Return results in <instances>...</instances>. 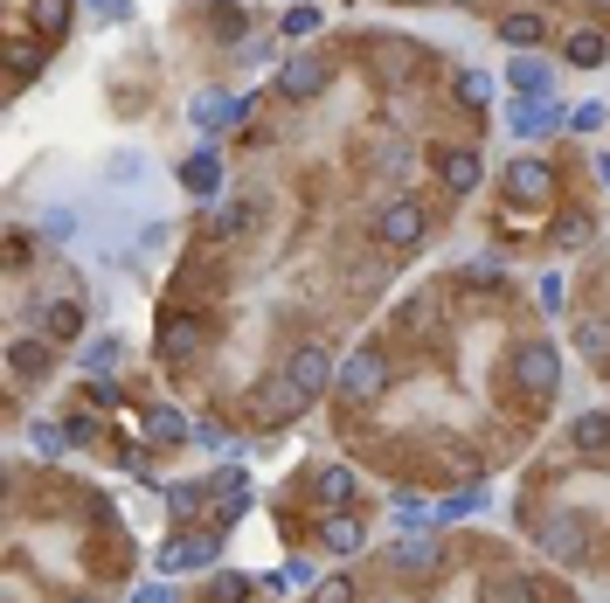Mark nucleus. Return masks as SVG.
I'll return each instance as SVG.
<instances>
[{
    "label": "nucleus",
    "instance_id": "nucleus-1",
    "mask_svg": "<svg viewBox=\"0 0 610 603\" xmlns=\"http://www.w3.org/2000/svg\"><path fill=\"white\" fill-rule=\"evenodd\" d=\"M507 375H514V388H520L527 403H548L555 388H562V347H555L548 333L520 340V347H514V361H507Z\"/></svg>",
    "mask_w": 610,
    "mask_h": 603
},
{
    "label": "nucleus",
    "instance_id": "nucleus-2",
    "mask_svg": "<svg viewBox=\"0 0 610 603\" xmlns=\"http://www.w3.org/2000/svg\"><path fill=\"white\" fill-rule=\"evenodd\" d=\"M535 541H541L548 562H569V569L590 562V520L569 513V507H562V513H541V520H535Z\"/></svg>",
    "mask_w": 610,
    "mask_h": 603
},
{
    "label": "nucleus",
    "instance_id": "nucleus-3",
    "mask_svg": "<svg viewBox=\"0 0 610 603\" xmlns=\"http://www.w3.org/2000/svg\"><path fill=\"white\" fill-rule=\"evenodd\" d=\"M285 375L299 382L306 396H327V388H340V361H333V347H327V340H306V347L285 361Z\"/></svg>",
    "mask_w": 610,
    "mask_h": 603
},
{
    "label": "nucleus",
    "instance_id": "nucleus-4",
    "mask_svg": "<svg viewBox=\"0 0 610 603\" xmlns=\"http://www.w3.org/2000/svg\"><path fill=\"white\" fill-rule=\"evenodd\" d=\"M499 188H507L514 208H548V195H555V167H548V160H514L507 174H499Z\"/></svg>",
    "mask_w": 610,
    "mask_h": 603
},
{
    "label": "nucleus",
    "instance_id": "nucleus-5",
    "mask_svg": "<svg viewBox=\"0 0 610 603\" xmlns=\"http://www.w3.org/2000/svg\"><path fill=\"white\" fill-rule=\"evenodd\" d=\"M423 222H431V216H423V201H389L382 208V216H375V243H389V250H416L423 243Z\"/></svg>",
    "mask_w": 610,
    "mask_h": 603
},
{
    "label": "nucleus",
    "instance_id": "nucleus-6",
    "mask_svg": "<svg viewBox=\"0 0 610 603\" xmlns=\"http://www.w3.org/2000/svg\"><path fill=\"white\" fill-rule=\"evenodd\" d=\"M382 388H389V361L375 347L354 354V361H340V396H348V403H375Z\"/></svg>",
    "mask_w": 610,
    "mask_h": 603
},
{
    "label": "nucleus",
    "instance_id": "nucleus-7",
    "mask_svg": "<svg viewBox=\"0 0 610 603\" xmlns=\"http://www.w3.org/2000/svg\"><path fill=\"white\" fill-rule=\"evenodd\" d=\"M216 534H208V528H180L167 548H161V575H180V569H208V562H216Z\"/></svg>",
    "mask_w": 610,
    "mask_h": 603
},
{
    "label": "nucleus",
    "instance_id": "nucleus-8",
    "mask_svg": "<svg viewBox=\"0 0 610 603\" xmlns=\"http://www.w3.org/2000/svg\"><path fill=\"white\" fill-rule=\"evenodd\" d=\"M320 91H327V56H291L278 70V97L306 104V97H320Z\"/></svg>",
    "mask_w": 610,
    "mask_h": 603
},
{
    "label": "nucleus",
    "instance_id": "nucleus-9",
    "mask_svg": "<svg viewBox=\"0 0 610 603\" xmlns=\"http://www.w3.org/2000/svg\"><path fill=\"white\" fill-rule=\"evenodd\" d=\"M507 125H514L520 139H548L555 125H562V104H555V97H520L514 112H507Z\"/></svg>",
    "mask_w": 610,
    "mask_h": 603
},
{
    "label": "nucleus",
    "instance_id": "nucleus-10",
    "mask_svg": "<svg viewBox=\"0 0 610 603\" xmlns=\"http://www.w3.org/2000/svg\"><path fill=\"white\" fill-rule=\"evenodd\" d=\"M223 180H229V174H223V153H216V146H201V153H188V160H180V188L201 195V201L223 195Z\"/></svg>",
    "mask_w": 610,
    "mask_h": 603
},
{
    "label": "nucleus",
    "instance_id": "nucleus-11",
    "mask_svg": "<svg viewBox=\"0 0 610 603\" xmlns=\"http://www.w3.org/2000/svg\"><path fill=\"white\" fill-rule=\"evenodd\" d=\"M306 403H312V396H306V388L291 382V375H285V382H263V388H257V416H263V424H291V416H299Z\"/></svg>",
    "mask_w": 610,
    "mask_h": 603
},
{
    "label": "nucleus",
    "instance_id": "nucleus-12",
    "mask_svg": "<svg viewBox=\"0 0 610 603\" xmlns=\"http://www.w3.org/2000/svg\"><path fill=\"white\" fill-rule=\"evenodd\" d=\"M320 548H327V555H361V548H368V528L354 520V507L348 513H320Z\"/></svg>",
    "mask_w": 610,
    "mask_h": 603
},
{
    "label": "nucleus",
    "instance_id": "nucleus-13",
    "mask_svg": "<svg viewBox=\"0 0 610 603\" xmlns=\"http://www.w3.org/2000/svg\"><path fill=\"white\" fill-rule=\"evenodd\" d=\"M244 112H250V104H244V97H229V91H201L188 118L201 125V133H229V125H236V118H244Z\"/></svg>",
    "mask_w": 610,
    "mask_h": 603
},
{
    "label": "nucleus",
    "instance_id": "nucleus-14",
    "mask_svg": "<svg viewBox=\"0 0 610 603\" xmlns=\"http://www.w3.org/2000/svg\"><path fill=\"white\" fill-rule=\"evenodd\" d=\"M479 167H486V160H479L472 146H444V153H437V174H444L451 195H472V188H479Z\"/></svg>",
    "mask_w": 610,
    "mask_h": 603
},
{
    "label": "nucleus",
    "instance_id": "nucleus-15",
    "mask_svg": "<svg viewBox=\"0 0 610 603\" xmlns=\"http://www.w3.org/2000/svg\"><path fill=\"white\" fill-rule=\"evenodd\" d=\"M312 492H320V513H348V507H354V471H348V465H320Z\"/></svg>",
    "mask_w": 610,
    "mask_h": 603
},
{
    "label": "nucleus",
    "instance_id": "nucleus-16",
    "mask_svg": "<svg viewBox=\"0 0 610 603\" xmlns=\"http://www.w3.org/2000/svg\"><path fill=\"white\" fill-rule=\"evenodd\" d=\"M42 368H49V340L14 333V340H8V375H14V382H35Z\"/></svg>",
    "mask_w": 610,
    "mask_h": 603
},
{
    "label": "nucleus",
    "instance_id": "nucleus-17",
    "mask_svg": "<svg viewBox=\"0 0 610 603\" xmlns=\"http://www.w3.org/2000/svg\"><path fill=\"white\" fill-rule=\"evenodd\" d=\"M569 444H576L582 458H603V451H610V409L576 416V424H569Z\"/></svg>",
    "mask_w": 610,
    "mask_h": 603
},
{
    "label": "nucleus",
    "instance_id": "nucleus-18",
    "mask_svg": "<svg viewBox=\"0 0 610 603\" xmlns=\"http://www.w3.org/2000/svg\"><path fill=\"white\" fill-rule=\"evenodd\" d=\"M507 84H514L520 97H555V70H548L541 56H514V70H507Z\"/></svg>",
    "mask_w": 610,
    "mask_h": 603
},
{
    "label": "nucleus",
    "instance_id": "nucleus-19",
    "mask_svg": "<svg viewBox=\"0 0 610 603\" xmlns=\"http://www.w3.org/2000/svg\"><path fill=\"white\" fill-rule=\"evenodd\" d=\"M548 35V21L535 14V8H520V14H499V42H507V49H535Z\"/></svg>",
    "mask_w": 610,
    "mask_h": 603
},
{
    "label": "nucleus",
    "instance_id": "nucleus-20",
    "mask_svg": "<svg viewBox=\"0 0 610 603\" xmlns=\"http://www.w3.org/2000/svg\"><path fill=\"white\" fill-rule=\"evenodd\" d=\"M146 437H153V444H188V437H195V424H188L180 409L153 403V409H146Z\"/></svg>",
    "mask_w": 610,
    "mask_h": 603
},
{
    "label": "nucleus",
    "instance_id": "nucleus-21",
    "mask_svg": "<svg viewBox=\"0 0 610 603\" xmlns=\"http://www.w3.org/2000/svg\"><path fill=\"white\" fill-rule=\"evenodd\" d=\"M42 326H49V340H76V333H84V305H76V299H56V305H49V299H42Z\"/></svg>",
    "mask_w": 610,
    "mask_h": 603
},
{
    "label": "nucleus",
    "instance_id": "nucleus-22",
    "mask_svg": "<svg viewBox=\"0 0 610 603\" xmlns=\"http://www.w3.org/2000/svg\"><path fill=\"white\" fill-rule=\"evenodd\" d=\"M603 56H610V42H603L597 29H576V35H569V63H576V70H597Z\"/></svg>",
    "mask_w": 610,
    "mask_h": 603
},
{
    "label": "nucleus",
    "instance_id": "nucleus-23",
    "mask_svg": "<svg viewBox=\"0 0 610 603\" xmlns=\"http://www.w3.org/2000/svg\"><path fill=\"white\" fill-rule=\"evenodd\" d=\"M208 603H250V575L216 569V575H208Z\"/></svg>",
    "mask_w": 610,
    "mask_h": 603
},
{
    "label": "nucleus",
    "instance_id": "nucleus-24",
    "mask_svg": "<svg viewBox=\"0 0 610 603\" xmlns=\"http://www.w3.org/2000/svg\"><path fill=\"white\" fill-rule=\"evenodd\" d=\"M195 347H201V326H195V320H174L167 340H161V354H167V361H188Z\"/></svg>",
    "mask_w": 610,
    "mask_h": 603
},
{
    "label": "nucleus",
    "instance_id": "nucleus-25",
    "mask_svg": "<svg viewBox=\"0 0 610 603\" xmlns=\"http://www.w3.org/2000/svg\"><path fill=\"white\" fill-rule=\"evenodd\" d=\"M555 243L582 250V243H590V216H582V208H562V216H555Z\"/></svg>",
    "mask_w": 610,
    "mask_h": 603
},
{
    "label": "nucleus",
    "instance_id": "nucleus-26",
    "mask_svg": "<svg viewBox=\"0 0 610 603\" xmlns=\"http://www.w3.org/2000/svg\"><path fill=\"white\" fill-rule=\"evenodd\" d=\"M29 14H35V29H42L49 42H56V35H70V0H35Z\"/></svg>",
    "mask_w": 610,
    "mask_h": 603
},
{
    "label": "nucleus",
    "instance_id": "nucleus-27",
    "mask_svg": "<svg viewBox=\"0 0 610 603\" xmlns=\"http://www.w3.org/2000/svg\"><path fill=\"white\" fill-rule=\"evenodd\" d=\"M486 603H535V583L527 575H499V583H486Z\"/></svg>",
    "mask_w": 610,
    "mask_h": 603
},
{
    "label": "nucleus",
    "instance_id": "nucleus-28",
    "mask_svg": "<svg viewBox=\"0 0 610 603\" xmlns=\"http://www.w3.org/2000/svg\"><path fill=\"white\" fill-rule=\"evenodd\" d=\"M118 361H125V347H118V340H91V347H84V368H91V375H112Z\"/></svg>",
    "mask_w": 610,
    "mask_h": 603
},
{
    "label": "nucleus",
    "instance_id": "nucleus-29",
    "mask_svg": "<svg viewBox=\"0 0 610 603\" xmlns=\"http://www.w3.org/2000/svg\"><path fill=\"white\" fill-rule=\"evenodd\" d=\"M250 222H257V201H223V216H216L223 236H244Z\"/></svg>",
    "mask_w": 610,
    "mask_h": 603
},
{
    "label": "nucleus",
    "instance_id": "nucleus-30",
    "mask_svg": "<svg viewBox=\"0 0 610 603\" xmlns=\"http://www.w3.org/2000/svg\"><path fill=\"white\" fill-rule=\"evenodd\" d=\"M603 118H610V112H603V97H582L576 112H569V133H603Z\"/></svg>",
    "mask_w": 610,
    "mask_h": 603
},
{
    "label": "nucleus",
    "instance_id": "nucleus-31",
    "mask_svg": "<svg viewBox=\"0 0 610 603\" xmlns=\"http://www.w3.org/2000/svg\"><path fill=\"white\" fill-rule=\"evenodd\" d=\"M35 229H42V243H70V236H76V216H70V208H49Z\"/></svg>",
    "mask_w": 610,
    "mask_h": 603
},
{
    "label": "nucleus",
    "instance_id": "nucleus-32",
    "mask_svg": "<svg viewBox=\"0 0 610 603\" xmlns=\"http://www.w3.org/2000/svg\"><path fill=\"white\" fill-rule=\"evenodd\" d=\"M35 70H42V56H35L29 42H21V49H14V63H8V76H14V91H29V84H35Z\"/></svg>",
    "mask_w": 610,
    "mask_h": 603
},
{
    "label": "nucleus",
    "instance_id": "nucleus-33",
    "mask_svg": "<svg viewBox=\"0 0 610 603\" xmlns=\"http://www.w3.org/2000/svg\"><path fill=\"white\" fill-rule=\"evenodd\" d=\"M312 603H354V575H327V583H312Z\"/></svg>",
    "mask_w": 610,
    "mask_h": 603
},
{
    "label": "nucleus",
    "instance_id": "nucleus-34",
    "mask_svg": "<svg viewBox=\"0 0 610 603\" xmlns=\"http://www.w3.org/2000/svg\"><path fill=\"white\" fill-rule=\"evenodd\" d=\"M458 97H465V104H493V76H486V70H465V76H458Z\"/></svg>",
    "mask_w": 610,
    "mask_h": 603
},
{
    "label": "nucleus",
    "instance_id": "nucleus-35",
    "mask_svg": "<svg viewBox=\"0 0 610 603\" xmlns=\"http://www.w3.org/2000/svg\"><path fill=\"white\" fill-rule=\"evenodd\" d=\"M167 507H174L180 520H195V513H201V486H174V492H167Z\"/></svg>",
    "mask_w": 610,
    "mask_h": 603
},
{
    "label": "nucleus",
    "instance_id": "nucleus-36",
    "mask_svg": "<svg viewBox=\"0 0 610 603\" xmlns=\"http://www.w3.org/2000/svg\"><path fill=\"white\" fill-rule=\"evenodd\" d=\"M285 35H320V8H291L285 14Z\"/></svg>",
    "mask_w": 610,
    "mask_h": 603
},
{
    "label": "nucleus",
    "instance_id": "nucleus-37",
    "mask_svg": "<svg viewBox=\"0 0 610 603\" xmlns=\"http://www.w3.org/2000/svg\"><path fill=\"white\" fill-rule=\"evenodd\" d=\"M195 444H201V451H236V437H229L223 424H201V430H195Z\"/></svg>",
    "mask_w": 610,
    "mask_h": 603
},
{
    "label": "nucleus",
    "instance_id": "nucleus-38",
    "mask_svg": "<svg viewBox=\"0 0 610 603\" xmlns=\"http://www.w3.org/2000/svg\"><path fill=\"white\" fill-rule=\"evenodd\" d=\"M395 562H403L410 575H423V569H437V555H431V548H423V541H410V548H403V555H395Z\"/></svg>",
    "mask_w": 610,
    "mask_h": 603
},
{
    "label": "nucleus",
    "instance_id": "nucleus-39",
    "mask_svg": "<svg viewBox=\"0 0 610 603\" xmlns=\"http://www.w3.org/2000/svg\"><path fill=\"white\" fill-rule=\"evenodd\" d=\"M535 299H541V312H562L569 292H562V278H541V284H535Z\"/></svg>",
    "mask_w": 610,
    "mask_h": 603
},
{
    "label": "nucleus",
    "instance_id": "nucleus-40",
    "mask_svg": "<svg viewBox=\"0 0 610 603\" xmlns=\"http://www.w3.org/2000/svg\"><path fill=\"white\" fill-rule=\"evenodd\" d=\"M216 35H223V42H236V35H244V14L223 8V14H216Z\"/></svg>",
    "mask_w": 610,
    "mask_h": 603
},
{
    "label": "nucleus",
    "instance_id": "nucleus-41",
    "mask_svg": "<svg viewBox=\"0 0 610 603\" xmlns=\"http://www.w3.org/2000/svg\"><path fill=\"white\" fill-rule=\"evenodd\" d=\"M63 430H70V444H91V437H97V424H91V416H70Z\"/></svg>",
    "mask_w": 610,
    "mask_h": 603
},
{
    "label": "nucleus",
    "instance_id": "nucleus-42",
    "mask_svg": "<svg viewBox=\"0 0 610 603\" xmlns=\"http://www.w3.org/2000/svg\"><path fill=\"white\" fill-rule=\"evenodd\" d=\"M91 8H97L104 21H125V14H132V0H91Z\"/></svg>",
    "mask_w": 610,
    "mask_h": 603
},
{
    "label": "nucleus",
    "instance_id": "nucleus-43",
    "mask_svg": "<svg viewBox=\"0 0 610 603\" xmlns=\"http://www.w3.org/2000/svg\"><path fill=\"white\" fill-rule=\"evenodd\" d=\"M132 603H174V590H167V583H146V590L132 596Z\"/></svg>",
    "mask_w": 610,
    "mask_h": 603
},
{
    "label": "nucleus",
    "instance_id": "nucleus-44",
    "mask_svg": "<svg viewBox=\"0 0 610 603\" xmlns=\"http://www.w3.org/2000/svg\"><path fill=\"white\" fill-rule=\"evenodd\" d=\"M597 180H603V188H610V153H603V160H597Z\"/></svg>",
    "mask_w": 610,
    "mask_h": 603
},
{
    "label": "nucleus",
    "instance_id": "nucleus-45",
    "mask_svg": "<svg viewBox=\"0 0 610 603\" xmlns=\"http://www.w3.org/2000/svg\"><path fill=\"white\" fill-rule=\"evenodd\" d=\"M597 8H610V0H597Z\"/></svg>",
    "mask_w": 610,
    "mask_h": 603
}]
</instances>
